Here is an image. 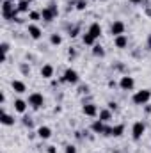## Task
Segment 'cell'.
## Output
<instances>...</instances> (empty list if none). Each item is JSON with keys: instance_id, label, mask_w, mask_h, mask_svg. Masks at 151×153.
Masks as SVG:
<instances>
[{"instance_id": "6da1fadb", "label": "cell", "mask_w": 151, "mask_h": 153, "mask_svg": "<svg viewBox=\"0 0 151 153\" xmlns=\"http://www.w3.org/2000/svg\"><path fill=\"white\" fill-rule=\"evenodd\" d=\"M150 98H151V91L142 89V91H137V93L133 94V103H135V105H144Z\"/></svg>"}, {"instance_id": "7a4b0ae2", "label": "cell", "mask_w": 151, "mask_h": 153, "mask_svg": "<svg viewBox=\"0 0 151 153\" xmlns=\"http://www.w3.org/2000/svg\"><path fill=\"white\" fill-rule=\"evenodd\" d=\"M144 132H146V125H144L142 121L133 123V126H132V135H133V139H135V141H137V139H141V137L144 135Z\"/></svg>"}, {"instance_id": "3957f363", "label": "cell", "mask_w": 151, "mask_h": 153, "mask_svg": "<svg viewBox=\"0 0 151 153\" xmlns=\"http://www.w3.org/2000/svg\"><path fill=\"white\" fill-rule=\"evenodd\" d=\"M43 103H44V98H43L41 93H32V94L29 96V105H30V107L39 109V107H43Z\"/></svg>"}, {"instance_id": "277c9868", "label": "cell", "mask_w": 151, "mask_h": 153, "mask_svg": "<svg viewBox=\"0 0 151 153\" xmlns=\"http://www.w3.org/2000/svg\"><path fill=\"white\" fill-rule=\"evenodd\" d=\"M119 85H121V89H123V91H132V89H133V85H135V80H133L132 76H123V78H121V82H119Z\"/></svg>"}, {"instance_id": "5b68a950", "label": "cell", "mask_w": 151, "mask_h": 153, "mask_svg": "<svg viewBox=\"0 0 151 153\" xmlns=\"http://www.w3.org/2000/svg\"><path fill=\"white\" fill-rule=\"evenodd\" d=\"M2 14H4V18H11V16L14 14V5H13L9 0H5V2L2 4Z\"/></svg>"}, {"instance_id": "8992f818", "label": "cell", "mask_w": 151, "mask_h": 153, "mask_svg": "<svg viewBox=\"0 0 151 153\" xmlns=\"http://www.w3.org/2000/svg\"><path fill=\"white\" fill-rule=\"evenodd\" d=\"M110 32L114 34V38L124 34V23H123V22H114L112 27H110Z\"/></svg>"}, {"instance_id": "52a82bcc", "label": "cell", "mask_w": 151, "mask_h": 153, "mask_svg": "<svg viewBox=\"0 0 151 153\" xmlns=\"http://www.w3.org/2000/svg\"><path fill=\"white\" fill-rule=\"evenodd\" d=\"M64 82L76 84V82H78V73H76L75 70H66V73H64Z\"/></svg>"}, {"instance_id": "ba28073f", "label": "cell", "mask_w": 151, "mask_h": 153, "mask_svg": "<svg viewBox=\"0 0 151 153\" xmlns=\"http://www.w3.org/2000/svg\"><path fill=\"white\" fill-rule=\"evenodd\" d=\"M11 87H13V91H14V93H18V94H21V93H25V91H27V87H25V84H23L21 80H13Z\"/></svg>"}, {"instance_id": "9c48e42d", "label": "cell", "mask_w": 151, "mask_h": 153, "mask_svg": "<svg viewBox=\"0 0 151 153\" xmlns=\"http://www.w3.org/2000/svg\"><path fill=\"white\" fill-rule=\"evenodd\" d=\"M93 130H94L96 134H101V132H109V134H110V128H105L101 119H96V121L93 123Z\"/></svg>"}, {"instance_id": "30bf717a", "label": "cell", "mask_w": 151, "mask_h": 153, "mask_svg": "<svg viewBox=\"0 0 151 153\" xmlns=\"http://www.w3.org/2000/svg\"><path fill=\"white\" fill-rule=\"evenodd\" d=\"M87 32H89L93 38L98 39L100 36H101V27H100V23H93V25L89 27V30H87Z\"/></svg>"}, {"instance_id": "8fae6325", "label": "cell", "mask_w": 151, "mask_h": 153, "mask_svg": "<svg viewBox=\"0 0 151 153\" xmlns=\"http://www.w3.org/2000/svg\"><path fill=\"white\" fill-rule=\"evenodd\" d=\"M41 76H43V78H52V76H53V66H52V64H44V66L41 68Z\"/></svg>"}, {"instance_id": "7c38bea8", "label": "cell", "mask_w": 151, "mask_h": 153, "mask_svg": "<svg viewBox=\"0 0 151 153\" xmlns=\"http://www.w3.org/2000/svg\"><path fill=\"white\" fill-rule=\"evenodd\" d=\"M38 135L41 137V139H48V137L52 135V128H50V126H39Z\"/></svg>"}, {"instance_id": "4fadbf2b", "label": "cell", "mask_w": 151, "mask_h": 153, "mask_svg": "<svg viewBox=\"0 0 151 153\" xmlns=\"http://www.w3.org/2000/svg\"><path fill=\"white\" fill-rule=\"evenodd\" d=\"M29 36L32 39H39L41 38V29L38 25H29Z\"/></svg>"}, {"instance_id": "5bb4252c", "label": "cell", "mask_w": 151, "mask_h": 153, "mask_svg": "<svg viewBox=\"0 0 151 153\" xmlns=\"http://www.w3.org/2000/svg\"><path fill=\"white\" fill-rule=\"evenodd\" d=\"M84 114L85 116H96L98 114L96 105H94V103H87V105H84Z\"/></svg>"}, {"instance_id": "9a60e30c", "label": "cell", "mask_w": 151, "mask_h": 153, "mask_svg": "<svg viewBox=\"0 0 151 153\" xmlns=\"http://www.w3.org/2000/svg\"><path fill=\"white\" fill-rule=\"evenodd\" d=\"M114 43H115L117 48H124V46L128 45V38H126L124 34H121V36H117V38L114 39Z\"/></svg>"}, {"instance_id": "2e32d148", "label": "cell", "mask_w": 151, "mask_h": 153, "mask_svg": "<svg viewBox=\"0 0 151 153\" xmlns=\"http://www.w3.org/2000/svg\"><path fill=\"white\" fill-rule=\"evenodd\" d=\"M14 111L20 112V114H23V112L27 111V103H25L23 100H16V102H14Z\"/></svg>"}, {"instance_id": "e0dca14e", "label": "cell", "mask_w": 151, "mask_h": 153, "mask_svg": "<svg viewBox=\"0 0 151 153\" xmlns=\"http://www.w3.org/2000/svg\"><path fill=\"white\" fill-rule=\"evenodd\" d=\"M4 125H7V126H11V125H14V117L13 116H9L7 112H2V119H0Z\"/></svg>"}, {"instance_id": "ac0fdd59", "label": "cell", "mask_w": 151, "mask_h": 153, "mask_svg": "<svg viewBox=\"0 0 151 153\" xmlns=\"http://www.w3.org/2000/svg\"><path fill=\"white\" fill-rule=\"evenodd\" d=\"M123 132H124V126H123V125H117V126H114V128H110V134H109V135H114V137H119V135H123Z\"/></svg>"}, {"instance_id": "d6986e66", "label": "cell", "mask_w": 151, "mask_h": 153, "mask_svg": "<svg viewBox=\"0 0 151 153\" xmlns=\"http://www.w3.org/2000/svg\"><path fill=\"white\" fill-rule=\"evenodd\" d=\"M41 16H43V20H46V22H52V18H53V9H43Z\"/></svg>"}, {"instance_id": "ffe728a7", "label": "cell", "mask_w": 151, "mask_h": 153, "mask_svg": "<svg viewBox=\"0 0 151 153\" xmlns=\"http://www.w3.org/2000/svg\"><path fill=\"white\" fill-rule=\"evenodd\" d=\"M84 43H85V45H94V41H96V38H93V36H91V34H89V32H87V34H84Z\"/></svg>"}, {"instance_id": "44dd1931", "label": "cell", "mask_w": 151, "mask_h": 153, "mask_svg": "<svg viewBox=\"0 0 151 153\" xmlns=\"http://www.w3.org/2000/svg\"><path fill=\"white\" fill-rule=\"evenodd\" d=\"M110 117H112L110 111H101V112H100V119H101V121H109Z\"/></svg>"}, {"instance_id": "7402d4cb", "label": "cell", "mask_w": 151, "mask_h": 153, "mask_svg": "<svg viewBox=\"0 0 151 153\" xmlns=\"http://www.w3.org/2000/svg\"><path fill=\"white\" fill-rule=\"evenodd\" d=\"M50 41H52V45H61V43H62V38H61L59 34H52Z\"/></svg>"}, {"instance_id": "603a6c76", "label": "cell", "mask_w": 151, "mask_h": 153, "mask_svg": "<svg viewBox=\"0 0 151 153\" xmlns=\"http://www.w3.org/2000/svg\"><path fill=\"white\" fill-rule=\"evenodd\" d=\"M93 48H94V50H93V52H94V55H103V53H105V52H103V48H101L100 45H94Z\"/></svg>"}, {"instance_id": "cb8c5ba5", "label": "cell", "mask_w": 151, "mask_h": 153, "mask_svg": "<svg viewBox=\"0 0 151 153\" xmlns=\"http://www.w3.org/2000/svg\"><path fill=\"white\" fill-rule=\"evenodd\" d=\"M66 153H76L75 146H66Z\"/></svg>"}, {"instance_id": "d4e9b609", "label": "cell", "mask_w": 151, "mask_h": 153, "mask_svg": "<svg viewBox=\"0 0 151 153\" xmlns=\"http://www.w3.org/2000/svg\"><path fill=\"white\" fill-rule=\"evenodd\" d=\"M18 9H20V11H27V4H25V2H21V4H20V7H18Z\"/></svg>"}, {"instance_id": "484cf974", "label": "cell", "mask_w": 151, "mask_h": 153, "mask_svg": "<svg viewBox=\"0 0 151 153\" xmlns=\"http://www.w3.org/2000/svg\"><path fill=\"white\" fill-rule=\"evenodd\" d=\"M76 7H78V9H84V7H85V2H84V0H80V2H78V5H76Z\"/></svg>"}, {"instance_id": "4316f807", "label": "cell", "mask_w": 151, "mask_h": 153, "mask_svg": "<svg viewBox=\"0 0 151 153\" xmlns=\"http://www.w3.org/2000/svg\"><path fill=\"white\" fill-rule=\"evenodd\" d=\"M48 153H57V150L53 146H48Z\"/></svg>"}, {"instance_id": "83f0119b", "label": "cell", "mask_w": 151, "mask_h": 153, "mask_svg": "<svg viewBox=\"0 0 151 153\" xmlns=\"http://www.w3.org/2000/svg\"><path fill=\"white\" fill-rule=\"evenodd\" d=\"M30 18H32V20H38L39 14H38V13H32V14H30Z\"/></svg>"}, {"instance_id": "f1b7e54d", "label": "cell", "mask_w": 151, "mask_h": 153, "mask_svg": "<svg viewBox=\"0 0 151 153\" xmlns=\"http://www.w3.org/2000/svg\"><path fill=\"white\" fill-rule=\"evenodd\" d=\"M132 4H139V2H142V0H130Z\"/></svg>"}]
</instances>
